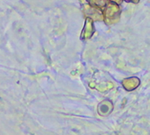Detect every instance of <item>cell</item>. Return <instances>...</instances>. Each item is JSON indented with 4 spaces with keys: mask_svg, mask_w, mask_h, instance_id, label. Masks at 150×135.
Listing matches in <instances>:
<instances>
[]
</instances>
